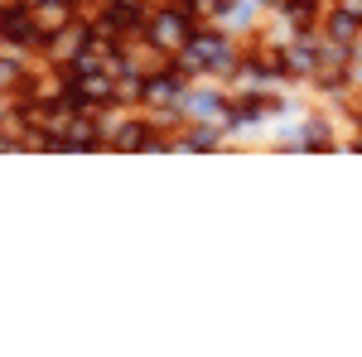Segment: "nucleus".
<instances>
[{"label":"nucleus","mask_w":362,"mask_h":357,"mask_svg":"<svg viewBox=\"0 0 362 357\" xmlns=\"http://www.w3.org/2000/svg\"><path fill=\"white\" fill-rule=\"evenodd\" d=\"M145 29H150V44H155V49H184V44H189V34H194V15H189L184 5H174V10L150 15Z\"/></svg>","instance_id":"nucleus-1"},{"label":"nucleus","mask_w":362,"mask_h":357,"mask_svg":"<svg viewBox=\"0 0 362 357\" xmlns=\"http://www.w3.org/2000/svg\"><path fill=\"white\" fill-rule=\"evenodd\" d=\"M179 63H184V68H227V63H232V49H227L223 34H203V29H194L189 44L179 49Z\"/></svg>","instance_id":"nucleus-2"},{"label":"nucleus","mask_w":362,"mask_h":357,"mask_svg":"<svg viewBox=\"0 0 362 357\" xmlns=\"http://www.w3.org/2000/svg\"><path fill=\"white\" fill-rule=\"evenodd\" d=\"M140 97H145V102H155V107L179 102V97H184V73H179V68H160V73L140 78Z\"/></svg>","instance_id":"nucleus-3"},{"label":"nucleus","mask_w":362,"mask_h":357,"mask_svg":"<svg viewBox=\"0 0 362 357\" xmlns=\"http://www.w3.org/2000/svg\"><path fill=\"white\" fill-rule=\"evenodd\" d=\"M329 39H334V44H358L362 39V20L353 15V10L338 5L334 15H329Z\"/></svg>","instance_id":"nucleus-4"},{"label":"nucleus","mask_w":362,"mask_h":357,"mask_svg":"<svg viewBox=\"0 0 362 357\" xmlns=\"http://www.w3.org/2000/svg\"><path fill=\"white\" fill-rule=\"evenodd\" d=\"M285 15H290V25H295V29H309L319 10H314V0H285Z\"/></svg>","instance_id":"nucleus-5"},{"label":"nucleus","mask_w":362,"mask_h":357,"mask_svg":"<svg viewBox=\"0 0 362 357\" xmlns=\"http://www.w3.org/2000/svg\"><path fill=\"white\" fill-rule=\"evenodd\" d=\"M20 83H25L20 63H15V58H0V92H5V87H20Z\"/></svg>","instance_id":"nucleus-6"},{"label":"nucleus","mask_w":362,"mask_h":357,"mask_svg":"<svg viewBox=\"0 0 362 357\" xmlns=\"http://www.w3.org/2000/svg\"><path fill=\"white\" fill-rule=\"evenodd\" d=\"M184 145H189V150H213V145H218V136H213V131H194Z\"/></svg>","instance_id":"nucleus-7"},{"label":"nucleus","mask_w":362,"mask_h":357,"mask_svg":"<svg viewBox=\"0 0 362 357\" xmlns=\"http://www.w3.org/2000/svg\"><path fill=\"white\" fill-rule=\"evenodd\" d=\"M121 5H140V0H121Z\"/></svg>","instance_id":"nucleus-8"}]
</instances>
